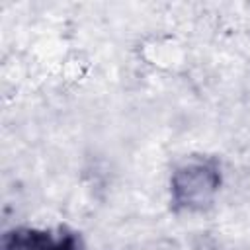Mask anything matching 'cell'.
Here are the masks:
<instances>
[{
    "mask_svg": "<svg viewBox=\"0 0 250 250\" xmlns=\"http://www.w3.org/2000/svg\"><path fill=\"white\" fill-rule=\"evenodd\" d=\"M223 186L217 158L191 156L180 162L170 176V203L178 213H201L209 209Z\"/></svg>",
    "mask_w": 250,
    "mask_h": 250,
    "instance_id": "obj_1",
    "label": "cell"
},
{
    "mask_svg": "<svg viewBox=\"0 0 250 250\" xmlns=\"http://www.w3.org/2000/svg\"><path fill=\"white\" fill-rule=\"evenodd\" d=\"M2 250H82V240L80 234L66 229L18 227L2 236Z\"/></svg>",
    "mask_w": 250,
    "mask_h": 250,
    "instance_id": "obj_2",
    "label": "cell"
}]
</instances>
